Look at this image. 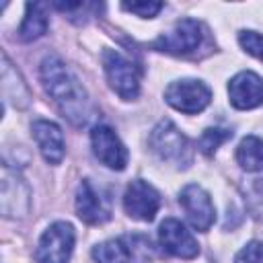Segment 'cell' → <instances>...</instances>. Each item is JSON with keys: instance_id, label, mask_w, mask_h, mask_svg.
I'll list each match as a JSON object with an SVG mask.
<instances>
[{"instance_id": "obj_1", "label": "cell", "mask_w": 263, "mask_h": 263, "mask_svg": "<svg viewBox=\"0 0 263 263\" xmlns=\"http://www.w3.org/2000/svg\"><path fill=\"white\" fill-rule=\"evenodd\" d=\"M39 76L45 92L51 97L60 113L76 127L84 125L90 117L88 95L78 76L58 55H47L39 66Z\"/></svg>"}, {"instance_id": "obj_2", "label": "cell", "mask_w": 263, "mask_h": 263, "mask_svg": "<svg viewBox=\"0 0 263 263\" xmlns=\"http://www.w3.org/2000/svg\"><path fill=\"white\" fill-rule=\"evenodd\" d=\"M148 142H150L152 152L162 162L175 164L179 168L181 166L185 168V166L191 164V158H193L191 144H189V140L179 132V127L171 119L158 121V125L150 134V140Z\"/></svg>"}, {"instance_id": "obj_3", "label": "cell", "mask_w": 263, "mask_h": 263, "mask_svg": "<svg viewBox=\"0 0 263 263\" xmlns=\"http://www.w3.org/2000/svg\"><path fill=\"white\" fill-rule=\"evenodd\" d=\"M103 70L107 76L109 86L123 99V101H134L140 95V74L138 68L119 51L115 49H105L101 55Z\"/></svg>"}, {"instance_id": "obj_4", "label": "cell", "mask_w": 263, "mask_h": 263, "mask_svg": "<svg viewBox=\"0 0 263 263\" xmlns=\"http://www.w3.org/2000/svg\"><path fill=\"white\" fill-rule=\"evenodd\" d=\"M164 101L173 109H177V111H181L185 115H197L210 105L212 90L201 80L183 78V80H175V82H171L166 86Z\"/></svg>"}, {"instance_id": "obj_5", "label": "cell", "mask_w": 263, "mask_h": 263, "mask_svg": "<svg viewBox=\"0 0 263 263\" xmlns=\"http://www.w3.org/2000/svg\"><path fill=\"white\" fill-rule=\"evenodd\" d=\"M74 226L70 222H53L41 234L35 257L39 263H68L74 251Z\"/></svg>"}, {"instance_id": "obj_6", "label": "cell", "mask_w": 263, "mask_h": 263, "mask_svg": "<svg viewBox=\"0 0 263 263\" xmlns=\"http://www.w3.org/2000/svg\"><path fill=\"white\" fill-rule=\"evenodd\" d=\"M201 35V25L195 18H181L168 33H162L156 41H152V47L171 55H187L199 47Z\"/></svg>"}, {"instance_id": "obj_7", "label": "cell", "mask_w": 263, "mask_h": 263, "mask_svg": "<svg viewBox=\"0 0 263 263\" xmlns=\"http://www.w3.org/2000/svg\"><path fill=\"white\" fill-rule=\"evenodd\" d=\"M179 203L185 210V216L195 230L208 232L212 228V224L216 222V208L212 203L210 193L203 187H199L195 183L185 185L179 193Z\"/></svg>"}, {"instance_id": "obj_8", "label": "cell", "mask_w": 263, "mask_h": 263, "mask_svg": "<svg viewBox=\"0 0 263 263\" xmlns=\"http://www.w3.org/2000/svg\"><path fill=\"white\" fill-rule=\"evenodd\" d=\"M123 210L129 218L152 222L160 210V193L144 179H134L123 193Z\"/></svg>"}, {"instance_id": "obj_9", "label": "cell", "mask_w": 263, "mask_h": 263, "mask_svg": "<svg viewBox=\"0 0 263 263\" xmlns=\"http://www.w3.org/2000/svg\"><path fill=\"white\" fill-rule=\"evenodd\" d=\"M90 146L95 156L113 171H123L127 164V148L109 125H95L90 129Z\"/></svg>"}, {"instance_id": "obj_10", "label": "cell", "mask_w": 263, "mask_h": 263, "mask_svg": "<svg viewBox=\"0 0 263 263\" xmlns=\"http://www.w3.org/2000/svg\"><path fill=\"white\" fill-rule=\"evenodd\" d=\"M160 247L179 259H193L199 255V245L185 224L177 218H166L158 228Z\"/></svg>"}, {"instance_id": "obj_11", "label": "cell", "mask_w": 263, "mask_h": 263, "mask_svg": "<svg viewBox=\"0 0 263 263\" xmlns=\"http://www.w3.org/2000/svg\"><path fill=\"white\" fill-rule=\"evenodd\" d=\"M228 97L230 105L240 111L259 107L263 103V78L249 70L238 72L228 82Z\"/></svg>"}, {"instance_id": "obj_12", "label": "cell", "mask_w": 263, "mask_h": 263, "mask_svg": "<svg viewBox=\"0 0 263 263\" xmlns=\"http://www.w3.org/2000/svg\"><path fill=\"white\" fill-rule=\"evenodd\" d=\"M2 214L6 218H21L29 212V187L27 183L8 168L2 166Z\"/></svg>"}, {"instance_id": "obj_13", "label": "cell", "mask_w": 263, "mask_h": 263, "mask_svg": "<svg viewBox=\"0 0 263 263\" xmlns=\"http://www.w3.org/2000/svg\"><path fill=\"white\" fill-rule=\"evenodd\" d=\"M31 134H33L37 148L43 154L45 162L60 164L66 154V142H64L62 127L49 119H37L31 125Z\"/></svg>"}, {"instance_id": "obj_14", "label": "cell", "mask_w": 263, "mask_h": 263, "mask_svg": "<svg viewBox=\"0 0 263 263\" xmlns=\"http://www.w3.org/2000/svg\"><path fill=\"white\" fill-rule=\"evenodd\" d=\"M76 214L84 224H90V226L103 224L111 218V212L105 199L97 193V189L88 179H82V183L76 189Z\"/></svg>"}, {"instance_id": "obj_15", "label": "cell", "mask_w": 263, "mask_h": 263, "mask_svg": "<svg viewBox=\"0 0 263 263\" xmlns=\"http://www.w3.org/2000/svg\"><path fill=\"white\" fill-rule=\"evenodd\" d=\"M25 8H27V12L18 27V39L29 43V41L39 39L47 31L49 16H47V4H43V2H29Z\"/></svg>"}, {"instance_id": "obj_16", "label": "cell", "mask_w": 263, "mask_h": 263, "mask_svg": "<svg viewBox=\"0 0 263 263\" xmlns=\"http://www.w3.org/2000/svg\"><path fill=\"white\" fill-rule=\"evenodd\" d=\"M236 162L249 173L263 171V140L257 136L242 138L236 148Z\"/></svg>"}, {"instance_id": "obj_17", "label": "cell", "mask_w": 263, "mask_h": 263, "mask_svg": "<svg viewBox=\"0 0 263 263\" xmlns=\"http://www.w3.org/2000/svg\"><path fill=\"white\" fill-rule=\"evenodd\" d=\"M97 263H132V251L121 238H111L92 249Z\"/></svg>"}, {"instance_id": "obj_18", "label": "cell", "mask_w": 263, "mask_h": 263, "mask_svg": "<svg viewBox=\"0 0 263 263\" xmlns=\"http://www.w3.org/2000/svg\"><path fill=\"white\" fill-rule=\"evenodd\" d=\"M232 138V132L230 129H222V127H208L203 134H201V138H199V142H197V146H199V150L205 154V156H212L226 140H230Z\"/></svg>"}, {"instance_id": "obj_19", "label": "cell", "mask_w": 263, "mask_h": 263, "mask_svg": "<svg viewBox=\"0 0 263 263\" xmlns=\"http://www.w3.org/2000/svg\"><path fill=\"white\" fill-rule=\"evenodd\" d=\"M238 43L240 47L255 55L257 60H263V35L257 33V31H240L238 33Z\"/></svg>"}, {"instance_id": "obj_20", "label": "cell", "mask_w": 263, "mask_h": 263, "mask_svg": "<svg viewBox=\"0 0 263 263\" xmlns=\"http://www.w3.org/2000/svg\"><path fill=\"white\" fill-rule=\"evenodd\" d=\"M234 263H263V242L251 240L247 242L234 257Z\"/></svg>"}, {"instance_id": "obj_21", "label": "cell", "mask_w": 263, "mask_h": 263, "mask_svg": "<svg viewBox=\"0 0 263 263\" xmlns=\"http://www.w3.org/2000/svg\"><path fill=\"white\" fill-rule=\"evenodd\" d=\"M123 10L136 14V16H142V18H152L160 12L162 8V2H123L121 4Z\"/></svg>"}]
</instances>
